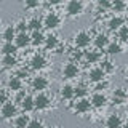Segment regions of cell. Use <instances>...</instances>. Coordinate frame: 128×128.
Instances as JSON below:
<instances>
[{
    "mask_svg": "<svg viewBox=\"0 0 128 128\" xmlns=\"http://www.w3.org/2000/svg\"><path fill=\"white\" fill-rule=\"evenodd\" d=\"M126 110H128V106H126Z\"/></svg>",
    "mask_w": 128,
    "mask_h": 128,
    "instance_id": "ee69618b",
    "label": "cell"
},
{
    "mask_svg": "<svg viewBox=\"0 0 128 128\" xmlns=\"http://www.w3.org/2000/svg\"><path fill=\"white\" fill-rule=\"evenodd\" d=\"M86 2H93V0H86Z\"/></svg>",
    "mask_w": 128,
    "mask_h": 128,
    "instance_id": "7bdbcfd3",
    "label": "cell"
},
{
    "mask_svg": "<svg viewBox=\"0 0 128 128\" xmlns=\"http://www.w3.org/2000/svg\"><path fill=\"white\" fill-rule=\"evenodd\" d=\"M117 32H118V38L122 40V42H128V26L123 24Z\"/></svg>",
    "mask_w": 128,
    "mask_h": 128,
    "instance_id": "4dcf8cb0",
    "label": "cell"
},
{
    "mask_svg": "<svg viewBox=\"0 0 128 128\" xmlns=\"http://www.w3.org/2000/svg\"><path fill=\"white\" fill-rule=\"evenodd\" d=\"M50 104H51V99H50V96H48L46 93H37V96L34 98V109H37V110H45L50 107Z\"/></svg>",
    "mask_w": 128,
    "mask_h": 128,
    "instance_id": "277c9868",
    "label": "cell"
},
{
    "mask_svg": "<svg viewBox=\"0 0 128 128\" xmlns=\"http://www.w3.org/2000/svg\"><path fill=\"white\" fill-rule=\"evenodd\" d=\"M99 67H101V69H102L104 72H106V74H107V72H112V70H114V64H112V62L109 61V59L102 61V64H101Z\"/></svg>",
    "mask_w": 128,
    "mask_h": 128,
    "instance_id": "d6a6232c",
    "label": "cell"
},
{
    "mask_svg": "<svg viewBox=\"0 0 128 128\" xmlns=\"http://www.w3.org/2000/svg\"><path fill=\"white\" fill-rule=\"evenodd\" d=\"M61 96H62L64 99H67V101H69V99H72V98H75V94H74V86L69 85V83H67V85H64V86L61 88Z\"/></svg>",
    "mask_w": 128,
    "mask_h": 128,
    "instance_id": "cb8c5ba5",
    "label": "cell"
},
{
    "mask_svg": "<svg viewBox=\"0 0 128 128\" xmlns=\"http://www.w3.org/2000/svg\"><path fill=\"white\" fill-rule=\"evenodd\" d=\"M0 115H2L3 120H11L18 115V106L13 101H6L0 107Z\"/></svg>",
    "mask_w": 128,
    "mask_h": 128,
    "instance_id": "6da1fadb",
    "label": "cell"
},
{
    "mask_svg": "<svg viewBox=\"0 0 128 128\" xmlns=\"http://www.w3.org/2000/svg\"><path fill=\"white\" fill-rule=\"evenodd\" d=\"M107 101H109V98H107L106 94L101 93V91H96V93L91 96L90 104H91V107H98V109H101V107H104L107 104Z\"/></svg>",
    "mask_w": 128,
    "mask_h": 128,
    "instance_id": "ba28073f",
    "label": "cell"
},
{
    "mask_svg": "<svg viewBox=\"0 0 128 128\" xmlns=\"http://www.w3.org/2000/svg\"><path fill=\"white\" fill-rule=\"evenodd\" d=\"M14 29L19 30V32H26V30H27V22L21 19V21H18V24L14 26Z\"/></svg>",
    "mask_w": 128,
    "mask_h": 128,
    "instance_id": "d590c367",
    "label": "cell"
},
{
    "mask_svg": "<svg viewBox=\"0 0 128 128\" xmlns=\"http://www.w3.org/2000/svg\"><path fill=\"white\" fill-rule=\"evenodd\" d=\"M125 77H126V80H128V67H126V70H125Z\"/></svg>",
    "mask_w": 128,
    "mask_h": 128,
    "instance_id": "ab89813d",
    "label": "cell"
},
{
    "mask_svg": "<svg viewBox=\"0 0 128 128\" xmlns=\"http://www.w3.org/2000/svg\"><path fill=\"white\" fill-rule=\"evenodd\" d=\"M42 22H43V26H45L46 29L53 30V29H58V27L61 26V18H59L54 11H50V13L45 14V18H43Z\"/></svg>",
    "mask_w": 128,
    "mask_h": 128,
    "instance_id": "7a4b0ae2",
    "label": "cell"
},
{
    "mask_svg": "<svg viewBox=\"0 0 128 128\" xmlns=\"http://www.w3.org/2000/svg\"><path fill=\"white\" fill-rule=\"evenodd\" d=\"M42 26H43V22L40 21L38 18H30L29 21H27V29H30L32 32L40 30V29H42Z\"/></svg>",
    "mask_w": 128,
    "mask_h": 128,
    "instance_id": "484cf974",
    "label": "cell"
},
{
    "mask_svg": "<svg viewBox=\"0 0 128 128\" xmlns=\"http://www.w3.org/2000/svg\"><path fill=\"white\" fill-rule=\"evenodd\" d=\"M110 8L115 11V13H122V11L126 8V5H125L123 0H112V2H110Z\"/></svg>",
    "mask_w": 128,
    "mask_h": 128,
    "instance_id": "83f0119b",
    "label": "cell"
},
{
    "mask_svg": "<svg viewBox=\"0 0 128 128\" xmlns=\"http://www.w3.org/2000/svg\"><path fill=\"white\" fill-rule=\"evenodd\" d=\"M38 2H40V0H38Z\"/></svg>",
    "mask_w": 128,
    "mask_h": 128,
    "instance_id": "bcb514c9",
    "label": "cell"
},
{
    "mask_svg": "<svg viewBox=\"0 0 128 128\" xmlns=\"http://www.w3.org/2000/svg\"><path fill=\"white\" fill-rule=\"evenodd\" d=\"M104 77H106V72H104L101 67H93V69L88 72V78H90V82H93V83L101 82V80H104Z\"/></svg>",
    "mask_w": 128,
    "mask_h": 128,
    "instance_id": "4fadbf2b",
    "label": "cell"
},
{
    "mask_svg": "<svg viewBox=\"0 0 128 128\" xmlns=\"http://www.w3.org/2000/svg\"><path fill=\"white\" fill-rule=\"evenodd\" d=\"M30 67L34 70H40V69H43V67H46V64H48V61H46V58L43 54H34L30 58Z\"/></svg>",
    "mask_w": 128,
    "mask_h": 128,
    "instance_id": "9c48e42d",
    "label": "cell"
},
{
    "mask_svg": "<svg viewBox=\"0 0 128 128\" xmlns=\"http://www.w3.org/2000/svg\"><path fill=\"white\" fill-rule=\"evenodd\" d=\"M6 101H8V96H6L5 93H2V91H0V107H2Z\"/></svg>",
    "mask_w": 128,
    "mask_h": 128,
    "instance_id": "74e56055",
    "label": "cell"
},
{
    "mask_svg": "<svg viewBox=\"0 0 128 128\" xmlns=\"http://www.w3.org/2000/svg\"><path fill=\"white\" fill-rule=\"evenodd\" d=\"M78 74H80V69H78V66L74 61H69L66 66L62 67V77L64 78H69V80L75 78V77H78Z\"/></svg>",
    "mask_w": 128,
    "mask_h": 128,
    "instance_id": "8992f818",
    "label": "cell"
},
{
    "mask_svg": "<svg viewBox=\"0 0 128 128\" xmlns=\"http://www.w3.org/2000/svg\"><path fill=\"white\" fill-rule=\"evenodd\" d=\"M16 51H18V46H16L13 42L3 43V45H2V53H3V56H5V54H14Z\"/></svg>",
    "mask_w": 128,
    "mask_h": 128,
    "instance_id": "4316f807",
    "label": "cell"
},
{
    "mask_svg": "<svg viewBox=\"0 0 128 128\" xmlns=\"http://www.w3.org/2000/svg\"><path fill=\"white\" fill-rule=\"evenodd\" d=\"M16 34H18V32H16L14 26H8V27H5L2 37H3V40H5V43H10V42H13V40H14Z\"/></svg>",
    "mask_w": 128,
    "mask_h": 128,
    "instance_id": "ffe728a7",
    "label": "cell"
},
{
    "mask_svg": "<svg viewBox=\"0 0 128 128\" xmlns=\"http://www.w3.org/2000/svg\"><path fill=\"white\" fill-rule=\"evenodd\" d=\"M98 5L101 10H107V8H110V0H99Z\"/></svg>",
    "mask_w": 128,
    "mask_h": 128,
    "instance_id": "8d00e7d4",
    "label": "cell"
},
{
    "mask_svg": "<svg viewBox=\"0 0 128 128\" xmlns=\"http://www.w3.org/2000/svg\"><path fill=\"white\" fill-rule=\"evenodd\" d=\"M122 128H128V125H125V126H122Z\"/></svg>",
    "mask_w": 128,
    "mask_h": 128,
    "instance_id": "60d3db41",
    "label": "cell"
},
{
    "mask_svg": "<svg viewBox=\"0 0 128 128\" xmlns=\"http://www.w3.org/2000/svg\"><path fill=\"white\" fill-rule=\"evenodd\" d=\"M29 115L22 114V115H16L14 117V128H27V123H29Z\"/></svg>",
    "mask_w": 128,
    "mask_h": 128,
    "instance_id": "7402d4cb",
    "label": "cell"
},
{
    "mask_svg": "<svg viewBox=\"0 0 128 128\" xmlns=\"http://www.w3.org/2000/svg\"><path fill=\"white\" fill-rule=\"evenodd\" d=\"M83 11V3L82 0H69L66 6V13L69 16H78Z\"/></svg>",
    "mask_w": 128,
    "mask_h": 128,
    "instance_id": "5b68a950",
    "label": "cell"
},
{
    "mask_svg": "<svg viewBox=\"0 0 128 128\" xmlns=\"http://www.w3.org/2000/svg\"><path fill=\"white\" fill-rule=\"evenodd\" d=\"M30 43L34 46H42L45 45V34L42 30H35L30 34Z\"/></svg>",
    "mask_w": 128,
    "mask_h": 128,
    "instance_id": "e0dca14e",
    "label": "cell"
},
{
    "mask_svg": "<svg viewBox=\"0 0 128 128\" xmlns=\"http://www.w3.org/2000/svg\"><path fill=\"white\" fill-rule=\"evenodd\" d=\"M107 88H109V82H107V80H101V82L96 83V90L101 91V93H102L104 90H107Z\"/></svg>",
    "mask_w": 128,
    "mask_h": 128,
    "instance_id": "836d02e7",
    "label": "cell"
},
{
    "mask_svg": "<svg viewBox=\"0 0 128 128\" xmlns=\"http://www.w3.org/2000/svg\"><path fill=\"white\" fill-rule=\"evenodd\" d=\"M83 58H85V61H86V62L94 64V62H98L99 59H101V54H99V51H93V50H90V51H85V53H83Z\"/></svg>",
    "mask_w": 128,
    "mask_h": 128,
    "instance_id": "44dd1931",
    "label": "cell"
},
{
    "mask_svg": "<svg viewBox=\"0 0 128 128\" xmlns=\"http://www.w3.org/2000/svg\"><path fill=\"white\" fill-rule=\"evenodd\" d=\"M123 126V120L118 114H110L106 118V128H122Z\"/></svg>",
    "mask_w": 128,
    "mask_h": 128,
    "instance_id": "7c38bea8",
    "label": "cell"
},
{
    "mask_svg": "<svg viewBox=\"0 0 128 128\" xmlns=\"http://www.w3.org/2000/svg\"><path fill=\"white\" fill-rule=\"evenodd\" d=\"M48 128H51V126H48Z\"/></svg>",
    "mask_w": 128,
    "mask_h": 128,
    "instance_id": "f6af8a7d",
    "label": "cell"
},
{
    "mask_svg": "<svg viewBox=\"0 0 128 128\" xmlns=\"http://www.w3.org/2000/svg\"><path fill=\"white\" fill-rule=\"evenodd\" d=\"M2 64H3V67H14L18 64V59H16L14 54H5L2 58Z\"/></svg>",
    "mask_w": 128,
    "mask_h": 128,
    "instance_id": "d4e9b609",
    "label": "cell"
},
{
    "mask_svg": "<svg viewBox=\"0 0 128 128\" xmlns=\"http://www.w3.org/2000/svg\"><path fill=\"white\" fill-rule=\"evenodd\" d=\"M126 43H128V42H126Z\"/></svg>",
    "mask_w": 128,
    "mask_h": 128,
    "instance_id": "7dc6e473",
    "label": "cell"
},
{
    "mask_svg": "<svg viewBox=\"0 0 128 128\" xmlns=\"http://www.w3.org/2000/svg\"><path fill=\"white\" fill-rule=\"evenodd\" d=\"M93 43H94V46L98 48V50H102V48H106L109 45V37H107L106 34H98L93 38Z\"/></svg>",
    "mask_w": 128,
    "mask_h": 128,
    "instance_id": "d6986e66",
    "label": "cell"
},
{
    "mask_svg": "<svg viewBox=\"0 0 128 128\" xmlns=\"http://www.w3.org/2000/svg\"><path fill=\"white\" fill-rule=\"evenodd\" d=\"M107 50V54L114 56V54H120L122 53V45H120L118 42H109V45L106 46Z\"/></svg>",
    "mask_w": 128,
    "mask_h": 128,
    "instance_id": "603a6c76",
    "label": "cell"
},
{
    "mask_svg": "<svg viewBox=\"0 0 128 128\" xmlns=\"http://www.w3.org/2000/svg\"><path fill=\"white\" fill-rule=\"evenodd\" d=\"M48 85H50V80L45 75H38V77H34V80H32V90H35L37 93L45 91L48 88Z\"/></svg>",
    "mask_w": 128,
    "mask_h": 128,
    "instance_id": "52a82bcc",
    "label": "cell"
},
{
    "mask_svg": "<svg viewBox=\"0 0 128 128\" xmlns=\"http://www.w3.org/2000/svg\"><path fill=\"white\" fill-rule=\"evenodd\" d=\"M48 2H50L51 5H58V3H61L62 0H48Z\"/></svg>",
    "mask_w": 128,
    "mask_h": 128,
    "instance_id": "f35d334b",
    "label": "cell"
},
{
    "mask_svg": "<svg viewBox=\"0 0 128 128\" xmlns=\"http://www.w3.org/2000/svg\"><path fill=\"white\" fill-rule=\"evenodd\" d=\"M19 106H21V109H22L24 112H30V110H34V96L26 94V96H24V98L21 99Z\"/></svg>",
    "mask_w": 128,
    "mask_h": 128,
    "instance_id": "ac0fdd59",
    "label": "cell"
},
{
    "mask_svg": "<svg viewBox=\"0 0 128 128\" xmlns=\"http://www.w3.org/2000/svg\"><path fill=\"white\" fill-rule=\"evenodd\" d=\"M45 45L48 48H56V45H58V37H56L54 34L45 35Z\"/></svg>",
    "mask_w": 128,
    "mask_h": 128,
    "instance_id": "f546056e",
    "label": "cell"
},
{
    "mask_svg": "<svg viewBox=\"0 0 128 128\" xmlns=\"http://www.w3.org/2000/svg\"><path fill=\"white\" fill-rule=\"evenodd\" d=\"M74 109H75V112H77V114H86V112H90V109H91L90 99L80 98L78 101L74 104Z\"/></svg>",
    "mask_w": 128,
    "mask_h": 128,
    "instance_id": "8fae6325",
    "label": "cell"
},
{
    "mask_svg": "<svg viewBox=\"0 0 128 128\" xmlns=\"http://www.w3.org/2000/svg\"><path fill=\"white\" fill-rule=\"evenodd\" d=\"M126 125H128V117H126Z\"/></svg>",
    "mask_w": 128,
    "mask_h": 128,
    "instance_id": "b9f144b4",
    "label": "cell"
},
{
    "mask_svg": "<svg viewBox=\"0 0 128 128\" xmlns=\"http://www.w3.org/2000/svg\"><path fill=\"white\" fill-rule=\"evenodd\" d=\"M74 94H75V98H86V94H88V88L86 86H83V85H80V86H74Z\"/></svg>",
    "mask_w": 128,
    "mask_h": 128,
    "instance_id": "f1b7e54d",
    "label": "cell"
},
{
    "mask_svg": "<svg viewBox=\"0 0 128 128\" xmlns=\"http://www.w3.org/2000/svg\"><path fill=\"white\" fill-rule=\"evenodd\" d=\"M27 128H43V123L40 118H30L27 123Z\"/></svg>",
    "mask_w": 128,
    "mask_h": 128,
    "instance_id": "1f68e13d",
    "label": "cell"
},
{
    "mask_svg": "<svg viewBox=\"0 0 128 128\" xmlns=\"http://www.w3.org/2000/svg\"><path fill=\"white\" fill-rule=\"evenodd\" d=\"M126 99H128V94L123 88H115L112 91V101H114V104H123Z\"/></svg>",
    "mask_w": 128,
    "mask_h": 128,
    "instance_id": "5bb4252c",
    "label": "cell"
},
{
    "mask_svg": "<svg viewBox=\"0 0 128 128\" xmlns=\"http://www.w3.org/2000/svg\"><path fill=\"white\" fill-rule=\"evenodd\" d=\"M74 42H75V46H78V48H86L91 42H93V38H91V34H90L88 30H80V32H77V34H75Z\"/></svg>",
    "mask_w": 128,
    "mask_h": 128,
    "instance_id": "3957f363",
    "label": "cell"
},
{
    "mask_svg": "<svg viewBox=\"0 0 128 128\" xmlns=\"http://www.w3.org/2000/svg\"><path fill=\"white\" fill-rule=\"evenodd\" d=\"M6 85H8V90H10V91H21L22 80H21V77H18V75H13V77L8 78Z\"/></svg>",
    "mask_w": 128,
    "mask_h": 128,
    "instance_id": "2e32d148",
    "label": "cell"
},
{
    "mask_svg": "<svg viewBox=\"0 0 128 128\" xmlns=\"http://www.w3.org/2000/svg\"><path fill=\"white\" fill-rule=\"evenodd\" d=\"M38 0H26V8H29V10H35V8H38Z\"/></svg>",
    "mask_w": 128,
    "mask_h": 128,
    "instance_id": "e575fe53",
    "label": "cell"
},
{
    "mask_svg": "<svg viewBox=\"0 0 128 128\" xmlns=\"http://www.w3.org/2000/svg\"><path fill=\"white\" fill-rule=\"evenodd\" d=\"M123 24H125V19H123L122 16H118V14H114L109 21H107V27H109L110 30H118Z\"/></svg>",
    "mask_w": 128,
    "mask_h": 128,
    "instance_id": "9a60e30c",
    "label": "cell"
},
{
    "mask_svg": "<svg viewBox=\"0 0 128 128\" xmlns=\"http://www.w3.org/2000/svg\"><path fill=\"white\" fill-rule=\"evenodd\" d=\"M14 45L18 48H26L27 45H30V34H27V32H18L14 37Z\"/></svg>",
    "mask_w": 128,
    "mask_h": 128,
    "instance_id": "30bf717a",
    "label": "cell"
}]
</instances>
